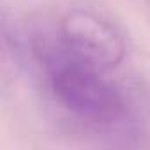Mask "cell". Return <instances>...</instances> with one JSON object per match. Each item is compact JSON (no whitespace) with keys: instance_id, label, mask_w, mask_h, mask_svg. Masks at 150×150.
<instances>
[{"instance_id":"cell-1","label":"cell","mask_w":150,"mask_h":150,"mask_svg":"<svg viewBox=\"0 0 150 150\" xmlns=\"http://www.w3.org/2000/svg\"><path fill=\"white\" fill-rule=\"evenodd\" d=\"M37 62L55 103L80 120L113 124L125 113L120 90L104 71L71 55L58 41L37 46Z\"/></svg>"},{"instance_id":"cell-2","label":"cell","mask_w":150,"mask_h":150,"mask_svg":"<svg viewBox=\"0 0 150 150\" xmlns=\"http://www.w3.org/2000/svg\"><path fill=\"white\" fill-rule=\"evenodd\" d=\"M58 42L80 60L110 71L125 57V39L120 28L92 9H69L58 23Z\"/></svg>"}]
</instances>
